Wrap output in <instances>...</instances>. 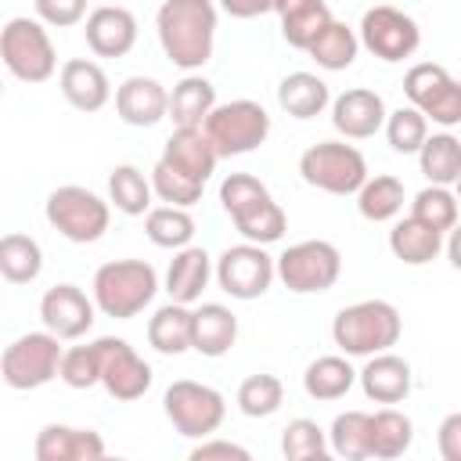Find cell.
Segmentation results:
<instances>
[{
	"mask_svg": "<svg viewBox=\"0 0 461 461\" xmlns=\"http://www.w3.org/2000/svg\"><path fill=\"white\" fill-rule=\"evenodd\" d=\"M0 58L22 83H47L58 68V50L40 18H11L0 32Z\"/></svg>",
	"mask_w": 461,
	"mask_h": 461,
	"instance_id": "cell-8",
	"label": "cell"
},
{
	"mask_svg": "<svg viewBox=\"0 0 461 461\" xmlns=\"http://www.w3.org/2000/svg\"><path fill=\"white\" fill-rule=\"evenodd\" d=\"M342 274V252L324 238H306L277 256V277L295 295H321Z\"/></svg>",
	"mask_w": 461,
	"mask_h": 461,
	"instance_id": "cell-10",
	"label": "cell"
},
{
	"mask_svg": "<svg viewBox=\"0 0 461 461\" xmlns=\"http://www.w3.org/2000/svg\"><path fill=\"white\" fill-rule=\"evenodd\" d=\"M403 317L389 299H360L331 321V339L346 357H375L400 342Z\"/></svg>",
	"mask_w": 461,
	"mask_h": 461,
	"instance_id": "cell-3",
	"label": "cell"
},
{
	"mask_svg": "<svg viewBox=\"0 0 461 461\" xmlns=\"http://www.w3.org/2000/svg\"><path fill=\"white\" fill-rule=\"evenodd\" d=\"M97 313V303L86 299V292L79 285H54L43 292L40 299V321L47 331H54L58 339L72 342V339H83L90 328H94V317Z\"/></svg>",
	"mask_w": 461,
	"mask_h": 461,
	"instance_id": "cell-16",
	"label": "cell"
},
{
	"mask_svg": "<svg viewBox=\"0 0 461 461\" xmlns=\"http://www.w3.org/2000/svg\"><path fill=\"white\" fill-rule=\"evenodd\" d=\"M115 115L126 126H155L169 119V90L151 76H130L115 86Z\"/></svg>",
	"mask_w": 461,
	"mask_h": 461,
	"instance_id": "cell-19",
	"label": "cell"
},
{
	"mask_svg": "<svg viewBox=\"0 0 461 461\" xmlns=\"http://www.w3.org/2000/svg\"><path fill=\"white\" fill-rule=\"evenodd\" d=\"M151 187H155L158 202L191 209L194 202H202V187H205V184H198V180H191V176L169 169L166 162H155V169H151Z\"/></svg>",
	"mask_w": 461,
	"mask_h": 461,
	"instance_id": "cell-45",
	"label": "cell"
},
{
	"mask_svg": "<svg viewBox=\"0 0 461 461\" xmlns=\"http://www.w3.org/2000/svg\"><path fill=\"white\" fill-rule=\"evenodd\" d=\"M83 36L97 58H122L137 43V18L122 4H101L86 14Z\"/></svg>",
	"mask_w": 461,
	"mask_h": 461,
	"instance_id": "cell-18",
	"label": "cell"
},
{
	"mask_svg": "<svg viewBox=\"0 0 461 461\" xmlns=\"http://www.w3.org/2000/svg\"><path fill=\"white\" fill-rule=\"evenodd\" d=\"M436 447L443 461H461V411L447 414L436 429Z\"/></svg>",
	"mask_w": 461,
	"mask_h": 461,
	"instance_id": "cell-48",
	"label": "cell"
},
{
	"mask_svg": "<svg viewBox=\"0 0 461 461\" xmlns=\"http://www.w3.org/2000/svg\"><path fill=\"white\" fill-rule=\"evenodd\" d=\"M321 68H328V72H342V68H349L353 61H357V54H360V36L346 25V22H328V29L310 43V50H306Z\"/></svg>",
	"mask_w": 461,
	"mask_h": 461,
	"instance_id": "cell-37",
	"label": "cell"
},
{
	"mask_svg": "<svg viewBox=\"0 0 461 461\" xmlns=\"http://www.w3.org/2000/svg\"><path fill=\"white\" fill-rule=\"evenodd\" d=\"M385 101L382 94L367 90V86H349L331 101V126L346 137V140H367L378 130H385Z\"/></svg>",
	"mask_w": 461,
	"mask_h": 461,
	"instance_id": "cell-17",
	"label": "cell"
},
{
	"mask_svg": "<svg viewBox=\"0 0 461 461\" xmlns=\"http://www.w3.org/2000/svg\"><path fill=\"white\" fill-rule=\"evenodd\" d=\"M36 461H101L104 439L94 429L76 425H43L32 443Z\"/></svg>",
	"mask_w": 461,
	"mask_h": 461,
	"instance_id": "cell-23",
	"label": "cell"
},
{
	"mask_svg": "<svg viewBox=\"0 0 461 461\" xmlns=\"http://www.w3.org/2000/svg\"><path fill=\"white\" fill-rule=\"evenodd\" d=\"M353 385H357V371H353V364H349L346 353H342V357H339V353L317 357V360H310L306 371H303V389H306V396H310V400H321V403L342 400Z\"/></svg>",
	"mask_w": 461,
	"mask_h": 461,
	"instance_id": "cell-30",
	"label": "cell"
},
{
	"mask_svg": "<svg viewBox=\"0 0 461 461\" xmlns=\"http://www.w3.org/2000/svg\"><path fill=\"white\" fill-rule=\"evenodd\" d=\"M274 14L281 18V36L295 50H310V43L328 29L331 11L324 0H277Z\"/></svg>",
	"mask_w": 461,
	"mask_h": 461,
	"instance_id": "cell-26",
	"label": "cell"
},
{
	"mask_svg": "<svg viewBox=\"0 0 461 461\" xmlns=\"http://www.w3.org/2000/svg\"><path fill=\"white\" fill-rule=\"evenodd\" d=\"M220 205H223V212L230 216V223L238 227V234L245 241L274 245L288 230L285 209L274 202L270 187L259 176H252V173H230V176H223V184H220Z\"/></svg>",
	"mask_w": 461,
	"mask_h": 461,
	"instance_id": "cell-2",
	"label": "cell"
},
{
	"mask_svg": "<svg viewBox=\"0 0 461 461\" xmlns=\"http://www.w3.org/2000/svg\"><path fill=\"white\" fill-rule=\"evenodd\" d=\"M403 94L436 126H443V130L461 126V79H454L443 65H436V61L411 65L403 76Z\"/></svg>",
	"mask_w": 461,
	"mask_h": 461,
	"instance_id": "cell-12",
	"label": "cell"
},
{
	"mask_svg": "<svg viewBox=\"0 0 461 461\" xmlns=\"http://www.w3.org/2000/svg\"><path fill=\"white\" fill-rule=\"evenodd\" d=\"M454 194H457V202H461V176H457V184H454Z\"/></svg>",
	"mask_w": 461,
	"mask_h": 461,
	"instance_id": "cell-51",
	"label": "cell"
},
{
	"mask_svg": "<svg viewBox=\"0 0 461 461\" xmlns=\"http://www.w3.org/2000/svg\"><path fill=\"white\" fill-rule=\"evenodd\" d=\"M191 335H194V310L187 303H166L151 313L148 321V342L151 349L166 353V357H180L191 349Z\"/></svg>",
	"mask_w": 461,
	"mask_h": 461,
	"instance_id": "cell-27",
	"label": "cell"
},
{
	"mask_svg": "<svg viewBox=\"0 0 461 461\" xmlns=\"http://www.w3.org/2000/svg\"><path fill=\"white\" fill-rule=\"evenodd\" d=\"M151 194H155V187H151V180H148L137 166L122 162V166H115V169L108 173V202H112L122 216H148Z\"/></svg>",
	"mask_w": 461,
	"mask_h": 461,
	"instance_id": "cell-34",
	"label": "cell"
},
{
	"mask_svg": "<svg viewBox=\"0 0 461 461\" xmlns=\"http://www.w3.org/2000/svg\"><path fill=\"white\" fill-rule=\"evenodd\" d=\"M216 4L212 0H162L155 14V32L166 58L184 68L198 72L216 47Z\"/></svg>",
	"mask_w": 461,
	"mask_h": 461,
	"instance_id": "cell-1",
	"label": "cell"
},
{
	"mask_svg": "<svg viewBox=\"0 0 461 461\" xmlns=\"http://www.w3.org/2000/svg\"><path fill=\"white\" fill-rule=\"evenodd\" d=\"M418 166H421V176L429 184H443V187L457 184V176H461V140L447 130L425 137V144L418 151Z\"/></svg>",
	"mask_w": 461,
	"mask_h": 461,
	"instance_id": "cell-33",
	"label": "cell"
},
{
	"mask_svg": "<svg viewBox=\"0 0 461 461\" xmlns=\"http://www.w3.org/2000/svg\"><path fill=\"white\" fill-rule=\"evenodd\" d=\"M90 288H94V303L104 317L130 321L144 306H151V299L158 292V274L144 259H112V263L97 267Z\"/></svg>",
	"mask_w": 461,
	"mask_h": 461,
	"instance_id": "cell-4",
	"label": "cell"
},
{
	"mask_svg": "<svg viewBox=\"0 0 461 461\" xmlns=\"http://www.w3.org/2000/svg\"><path fill=\"white\" fill-rule=\"evenodd\" d=\"M281 403H285V385L277 375L259 371L238 385V411L245 418H270L281 411Z\"/></svg>",
	"mask_w": 461,
	"mask_h": 461,
	"instance_id": "cell-41",
	"label": "cell"
},
{
	"mask_svg": "<svg viewBox=\"0 0 461 461\" xmlns=\"http://www.w3.org/2000/svg\"><path fill=\"white\" fill-rule=\"evenodd\" d=\"M238 342V317L223 303H202L194 310V335L191 349L202 357H223Z\"/></svg>",
	"mask_w": 461,
	"mask_h": 461,
	"instance_id": "cell-28",
	"label": "cell"
},
{
	"mask_svg": "<svg viewBox=\"0 0 461 461\" xmlns=\"http://www.w3.org/2000/svg\"><path fill=\"white\" fill-rule=\"evenodd\" d=\"M357 382L364 389L367 400L375 403H400L411 396L414 389V375H411V364L396 353H375L367 357V364L357 371Z\"/></svg>",
	"mask_w": 461,
	"mask_h": 461,
	"instance_id": "cell-21",
	"label": "cell"
},
{
	"mask_svg": "<svg viewBox=\"0 0 461 461\" xmlns=\"http://www.w3.org/2000/svg\"><path fill=\"white\" fill-rule=\"evenodd\" d=\"M68 389H90V385H101V349H97V339L86 342V346H72L65 349L61 357V375H58Z\"/></svg>",
	"mask_w": 461,
	"mask_h": 461,
	"instance_id": "cell-44",
	"label": "cell"
},
{
	"mask_svg": "<svg viewBox=\"0 0 461 461\" xmlns=\"http://www.w3.org/2000/svg\"><path fill=\"white\" fill-rule=\"evenodd\" d=\"M429 137V119L425 112H418L414 104H400L396 112H389L385 119V140L396 155H418L421 144Z\"/></svg>",
	"mask_w": 461,
	"mask_h": 461,
	"instance_id": "cell-43",
	"label": "cell"
},
{
	"mask_svg": "<svg viewBox=\"0 0 461 461\" xmlns=\"http://www.w3.org/2000/svg\"><path fill=\"white\" fill-rule=\"evenodd\" d=\"M411 443H414V421L403 411L385 403L382 411L371 414V457H382V461L403 457Z\"/></svg>",
	"mask_w": 461,
	"mask_h": 461,
	"instance_id": "cell-32",
	"label": "cell"
},
{
	"mask_svg": "<svg viewBox=\"0 0 461 461\" xmlns=\"http://www.w3.org/2000/svg\"><path fill=\"white\" fill-rule=\"evenodd\" d=\"M220 7L230 18H259V14H270L277 0H220Z\"/></svg>",
	"mask_w": 461,
	"mask_h": 461,
	"instance_id": "cell-49",
	"label": "cell"
},
{
	"mask_svg": "<svg viewBox=\"0 0 461 461\" xmlns=\"http://www.w3.org/2000/svg\"><path fill=\"white\" fill-rule=\"evenodd\" d=\"M58 86H61V97L76 112H101L112 97V83L104 68L90 58H68L58 72Z\"/></svg>",
	"mask_w": 461,
	"mask_h": 461,
	"instance_id": "cell-22",
	"label": "cell"
},
{
	"mask_svg": "<svg viewBox=\"0 0 461 461\" xmlns=\"http://www.w3.org/2000/svg\"><path fill=\"white\" fill-rule=\"evenodd\" d=\"M281 454L285 461H324L331 454V443L313 418H292L281 432Z\"/></svg>",
	"mask_w": 461,
	"mask_h": 461,
	"instance_id": "cell-40",
	"label": "cell"
},
{
	"mask_svg": "<svg viewBox=\"0 0 461 461\" xmlns=\"http://www.w3.org/2000/svg\"><path fill=\"white\" fill-rule=\"evenodd\" d=\"M299 176L328 194H357L367 180V158L346 140H317L299 155Z\"/></svg>",
	"mask_w": 461,
	"mask_h": 461,
	"instance_id": "cell-6",
	"label": "cell"
},
{
	"mask_svg": "<svg viewBox=\"0 0 461 461\" xmlns=\"http://www.w3.org/2000/svg\"><path fill=\"white\" fill-rule=\"evenodd\" d=\"M36 18L50 29H72L86 18V0H32Z\"/></svg>",
	"mask_w": 461,
	"mask_h": 461,
	"instance_id": "cell-46",
	"label": "cell"
},
{
	"mask_svg": "<svg viewBox=\"0 0 461 461\" xmlns=\"http://www.w3.org/2000/svg\"><path fill=\"white\" fill-rule=\"evenodd\" d=\"M360 47H367L378 61L396 65L403 58H411L421 47V29L411 14H403L400 7L389 4H375L364 11L360 18Z\"/></svg>",
	"mask_w": 461,
	"mask_h": 461,
	"instance_id": "cell-14",
	"label": "cell"
},
{
	"mask_svg": "<svg viewBox=\"0 0 461 461\" xmlns=\"http://www.w3.org/2000/svg\"><path fill=\"white\" fill-rule=\"evenodd\" d=\"M443 249H447V259H450V267L454 270H461V220L447 230V241H443Z\"/></svg>",
	"mask_w": 461,
	"mask_h": 461,
	"instance_id": "cell-50",
	"label": "cell"
},
{
	"mask_svg": "<svg viewBox=\"0 0 461 461\" xmlns=\"http://www.w3.org/2000/svg\"><path fill=\"white\" fill-rule=\"evenodd\" d=\"M144 234L151 238V245L176 252V249L191 245V238H194V216L187 209H180V205H155L144 216Z\"/></svg>",
	"mask_w": 461,
	"mask_h": 461,
	"instance_id": "cell-39",
	"label": "cell"
},
{
	"mask_svg": "<svg viewBox=\"0 0 461 461\" xmlns=\"http://www.w3.org/2000/svg\"><path fill=\"white\" fill-rule=\"evenodd\" d=\"M43 212H47V223H50L65 241L90 245V241L104 238L108 220H112V202H104V198L94 194L90 187L65 184V187H54V191L47 194Z\"/></svg>",
	"mask_w": 461,
	"mask_h": 461,
	"instance_id": "cell-5",
	"label": "cell"
},
{
	"mask_svg": "<svg viewBox=\"0 0 461 461\" xmlns=\"http://www.w3.org/2000/svg\"><path fill=\"white\" fill-rule=\"evenodd\" d=\"M212 274H216V267H212L209 252L198 249V245H184V249H176V256L169 259L166 292H169L173 303H187V306H191V303L202 299V292H205V285H209Z\"/></svg>",
	"mask_w": 461,
	"mask_h": 461,
	"instance_id": "cell-24",
	"label": "cell"
},
{
	"mask_svg": "<svg viewBox=\"0 0 461 461\" xmlns=\"http://www.w3.org/2000/svg\"><path fill=\"white\" fill-rule=\"evenodd\" d=\"M277 104L292 119H317L331 104V90L313 72H288L277 83Z\"/></svg>",
	"mask_w": 461,
	"mask_h": 461,
	"instance_id": "cell-29",
	"label": "cell"
},
{
	"mask_svg": "<svg viewBox=\"0 0 461 461\" xmlns=\"http://www.w3.org/2000/svg\"><path fill=\"white\" fill-rule=\"evenodd\" d=\"M162 411L169 418V425L187 436V439H205L212 436L223 418H227V400L220 389L205 385V382H191V378H176L166 396H162Z\"/></svg>",
	"mask_w": 461,
	"mask_h": 461,
	"instance_id": "cell-11",
	"label": "cell"
},
{
	"mask_svg": "<svg viewBox=\"0 0 461 461\" xmlns=\"http://www.w3.org/2000/svg\"><path fill=\"white\" fill-rule=\"evenodd\" d=\"M65 339H58L54 331H25L18 335L4 357H0V375L7 382V389H18V393H29V389H40L47 382H54L61 375V349Z\"/></svg>",
	"mask_w": 461,
	"mask_h": 461,
	"instance_id": "cell-7",
	"label": "cell"
},
{
	"mask_svg": "<svg viewBox=\"0 0 461 461\" xmlns=\"http://www.w3.org/2000/svg\"><path fill=\"white\" fill-rule=\"evenodd\" d=\"M158 162H166L169 169H176V173L205 184L216 173L220 155H216V148H212V140H209V133L202 126H176L169 133Z\"/></svg>",
	"mask_w": 461,
	"mask_h": 461,
	"instance_id": "cell-20",
	"label": "cell"
},
{
	"mask_svg": "<svg viewBox=\"0 0 461 461\" xmlns=\"http://www.w3.org/2000/svg\"><path fill=\"white\" fill-rule=\"evenodd\" d=\"M212 457H234V461H249V450L230 443V439H216V436H205L202 443L191 447V461H212Z\"/></svg>",
	"mask_w": 461,
	"mask_h": 461,
	"instance_id": "cell-47",
	"label": "cell"
},
{
	"mask_svg": "<svg viewBox=\"0 0 461 461\" xmlns=\"http://www.w3.org/2000/svg\"><path fill=\"white\" fill-rule=\"evenodd\" d=\"M274 277H277V259L263 245H256V241L230 245L216 259V285L230 299H241V303L267 295Z\"/></svg>",
	"mask_w": 461,
	"mask_h": 461,
	"instance_id": "cell-13",
	"label": "cell"
},
{
	"mask_svg": "<svg viewBox=\"0 0 461 461\" xmlns=\"http://www.w3.org/2000/svg\"><path fill=\"white\" fill-rule=\"evenodd\" d=\"M411 216H418V220H425L429 227H436V230L447 234V230L461 220V202H457V194H454L450 187L429 184V187H421V191L414 194Z\"/></svg>",
	"mask_w": 461,
	"mask_h": 461,
	"instance_id": "cell-42",
	"label": "cell"
},
{
	"mask_svg": "<svg viewBox=\"0 0 461 461\" xmlns=\"http://www.w3.org/2000/svg\"><path fill=\"white\" fill-rule=\"evenodd\" d=\"M43 270V249L29 234H4L0 238V274L11 285H29Z\"/></svg>",
	"mask_w": 461,
	"mask_h": 461,
	"instance_id": "cell-36",
	"label": "cell"
},
{
	"mask_svg": "<svg viewBox=\"0 0 461 461\" xmlns=\"http://www.w3.org/2000/svg\"><path fill=\"white\" fill-rule=\"evenodd\" d=\"M112 4H115V0H112Z\"/></svg>",
	"mask_w": 461,
	"mask_h": 461,
	"instance_id": "cell-52",
	"label": "cell"
},
{
	"mask_svg": "<svg viewBox=\"0 0 461 461\" xmlns=\"http://www.w3.org/2000/svg\"><path fill=\"white\" fill-rule=\"evenodd\" d=\"M97 349H101V385L112 400L133 403L151 389V364L126 339L101 335Z\"/></svg>",
	"mask_w": 461,
	"mask_h": 461,
	"instance_id": "cell-15",
	"label": "cell"
},
{
	"mask_svg": "<svg viewBox=\"0 0 461 461\" xmlns=\"http://www.w3.org/2000/svg\"><path fill=\"white\" fill-rule=\"evenodd\" d=\"M357 209H360V216L371 220V223L396 220L400 209H403V180L393 176V173L367 176L364 187L357 191Z\"/></svg>",
	"mask_w": 461,
	"mask_h": 461,
	"instance_id": "cell-35",
	"label": "cell"
},
{
	"mask_svg": "<svg viewBox=\"0 0 461 461\" xmlns=\"http://www.w3.org/2000/svg\"><path fill=\"white\" fill-rule=\"evenodd\" d=\"M212 108H216V86L205 76L187 72L169 90V119H173V126H202Z\"/></svg>",
	"mask_w": 461,
	"mask_h": 461,
	"instance_id": "cell-31",
	"label": "cell"
},
{
	"mask_svg": "<svg viewBox=\"0 0 461 461\" xmlns=\"http://www.w3.org/2000/svg\"><path fill=\"white\" fill-rule=\"evenodd\" d=\"M443 230H436V227H429L425 220H418V216H403V220H396L393 223V230H389V252L400 259V263H407V267H425V263H432L436 256H439V249H443Z\"/></svg>",
	"mask_w": 461,
	"mask_h": 461,
	"instance_id": "cell-25",
	"label": "cell"
},
{
	"mask_svg": "<svg viewBox=\"0 0 461 461\" xmlns=\"http://www.w3.org/2000/svg\"><path fill=\"white\" fill-rule=\"evenodd\" d=\"M328 443H331V454H339L346 461L371 457V414L367 411H342V414H335V421L328 429Z\"/></svg>",
	"mask_w": 461,
	"mask_h": 461,
	"instance_id": "cell-38",
	"label": "cell"
},
{
	"mask_svg": "<svg viewBox=\"0 0 461 461\" xmlns=\"http://www.w3.org/2000/svg\"><path fill=\"white\" fill-rule=\"evenodd\" d=\"M202 130L209 133V140H212L220 158L249 155L270 137V115H267V108L259 101L238 97V101L216 104L209 112V119L202 122Z\"/></svg>",
	"mask_w": 461,
	"mask_h": 461,
	"instance_id": "cell-9",
	"label": "cell"
}]
</instances>
